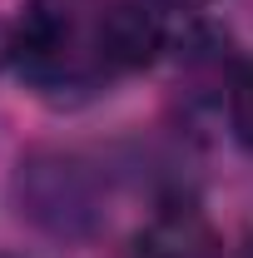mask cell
I'll use <instances>...</instances> for the list:
<instances>
[{
	"label": "cell",
	"instance_id": "obj_3",
	"mask_svg": "<svg viewBox=\"0 0 253 258\" xmlns=\"http://www.w3.org/2000/svg\"><path fill=\"white\" fill-rule=\"evenodd\" d=\"M159 55H164V20L149 0H114L90 35V60L109 75L144 70Z\"/></svg>",
	"mask_w": 253,
	"mask_h": 258
},
{
	"label": "cell",
	"instance_id": "obj_4",
	"mask_svg": "<svg viewBox=\"0 0 253 258\" xmlns=\"http://www.w3.org/2000/svg\"><path fill=\"white\" fill-rule=\"evenodd\" d=\"M134 258H223V243L194 199H164L134 233Z\"/></svg>",
	"mask_w": 253,
	"mask_h": 258
},
{
	"label": "cell",
	"instance_id": "obj_5",
	"mask_svg": "<svg viewBox=\"0 0 253 258\" xmlns=\"http://www.w3.org/2000/svg\"><path fill=\"white\" fill-rule=\"evenodd\" d=\"M228 129L243 149H253V60L238 64L228 80Z\"/></svg>",
	"mask_w": 253,
	"mask_h": 258
},
{
	"label": "cell",
	"instance_id": "obj_1",
	"mask_svg": "<svg viewBox=\"0 0 253 258\" xmlns=\"http://www.w3.org/2000/svg\"><path fill=\"white\" fill-rule=\"evenodd\" d=\"M15 204L50 238H95L109 219V179L80 149H30L15 164Z\"/></svg>",
	"mask_w": 253,
	"mask_h": 258
},
{
	"label": "cell",
	"instance_id": "obj_7",
	"mask_svg": "<svg viewBox=\"0 0 253 258\" xmlns=\"http://www.w3.org/2000/svg\"><path fill=\"white\" fill-rule=\"evenodd\" d=\"M228 258H253V238H248V243H243V248H233V253H228Z\"/></svg>",
	"mask_w": 253,
	"mask_h": 258
},
{
	"label": "cell",
	"instance_id": "obj_2",
	"mask_svg": "<svg viewBox=\"0 0 253 258\" xmlns=\"http://www.w3.org/2000/svg\"><path fill=\"white\" fill-rule=\"evenodd\" d=\"M10 64L30 85H70L85 80L80 64V30L60 5H25V15L10 25Z\"/></svg>",
	"mask_w": 253,
	"mask_h": 258
},
{
	"label": "cell",
	"instance_id": "obj_6",
	"mask_svg": "<svg viewBox=\"0 0 253 258\" xmlns=\"http://www.w3.org/2000/svg\"><path fill=\"white\" fill-rule=\"evenodd\" d=\"M159 5H169V10H199V5H209V0H159Z\"/></svg>",
	"mask_w": 253,
	"mask_h": 258
}]
</instances>
